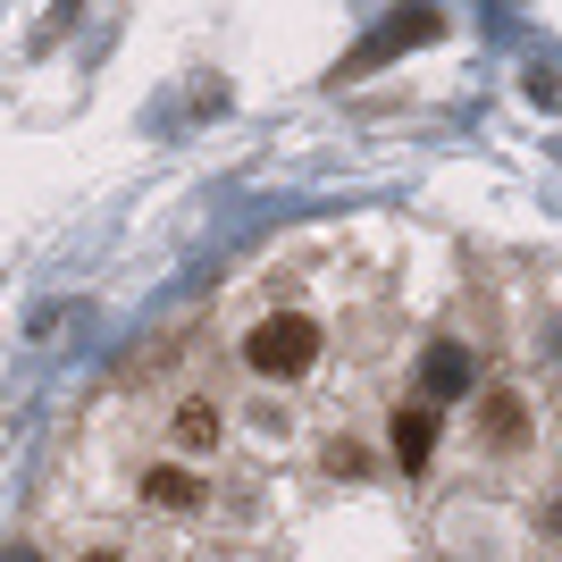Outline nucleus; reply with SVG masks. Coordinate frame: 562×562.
<instances>
[{
  "instance_id": "nucleus-1",
  "label": "nucleus",
  "mask_w": 562,
  "mask_h": 562,
  "mask_svg": "<svg viewBox=\"0 0 562 562\" xmlns=\"http://www.w3.org/2000/svg\"><path fill=\"white\" fill-rule=\"evenodd\" d=\"M319 352H328V336H319V319H303V311H269V319L244 336L252 378H303Z\"/></svg>"
},
{
  "instance_id": "nucleus-2",
  "label": "nucleus",
  "mask_w": 562,
  "mask_h": 562,
  "mask_svg": "<svg viewBox=\"0 0 562 562\" xmlns=\"http://www.w3.org/2000/svg\"><path fill=\"white\" fill-rule=\"evenodd\" d=\"M420 386H428V403H462L470 386H479V361H470L462 345H428L420 352Z\"/></svg>"
},
{
  "instance_id": "nucleus-3",
  "label": "nucleus",
  "mask_w": 562,
  "mask_h": 562,
  "mask_svg": "<svg viewBox=\"0 0 562 562\" xmlns=\"http://www.w3.org/2000/svg\"><path fill=\"white\" fill-rule=\"evenodd\" d=\"M446 25H437V9H403L386 34H370V43L352 50V68H378V59H395V50H412V43H437Z\"/></svg>"
},
{
  "instance_id": "nucleus-4",
  "label": "nucleus",
  "mask_w": 562,
  "mask_h": 562,
  "mask_svg": "<svg viewBox=\"0 0 562 562\" xmlns=\"http://www.w3.org/2000/svg\"><path fill=\"white\" fill-rule=\"evenodd\" d=\"M395 462L403 470H428V453H437V403H412V412H395Z\"/></svg>"
},
{
  "instance_id": "nucleus-5",
  "label": "nucleus",
  "mask_w": 562,
  "mask_h": 562,
  "mask_svg": "<svg viewBox=\"0 0 562 562\" xmlns=\"http://www.w3.org/2000/svg\"><path fill=\"white\" fill-rule=\"evenodd\" d=\"M143 504H160V513H202V479L177 462H160L151 479H143Z\"/></svg>"
},
{
  "instance_id": "nucleus-6",
  "label": "nucleus",
  "mask_w": 562,
  "mask_h": 562,
  "mask_svg": "<svg viewBox=\"0 0 562 562\" xmlns=\"http://www.w3.org/2000/svg\"><path fill=\"white\" fill-rule=\"evenodd\" d=\"M479 412H487V446H520V420H529V412H520V395H504V386H495Z\"/></svg>"
},
{
  "instance_id": "nucleus-7",
  "label": "nucleus",
  "mask_w": 562,
  "mask_h": 562,
  "mask_svg": "<svg viewBox=\"0 0 562 562\" xmlns=\"http://www.w3.org/2000/svg\"><path fill=\"white\" fill-rule=\"evenodd\" d=\"M177 437L211 453V446H218V403H211V395H202V403H186V412H177Z\"/></svg>"
},
{
  "instance_id": "nucleus-8",
  "label": "nucleus",
  "mask_w": 562,
  "mask_h": 562,
  "mask_svg": "<svg viewBox=\"0 0 562 562\" xmlns=\"http://www.w3.org/2000/svg\"><path fill=\"white\" fill-rule=\"evenodd\" d=\"M546 529H554V538H562V495H554V513H546Z\"/></svg>"
},
{
  "instance_id": "nucleus-9",
  "label": "nucleus",
  "mask_w": 562,
  "mask_h": 562,
  "mask_svg": "<svg viewBox=\"0 0 562 562\" xmlns=\"http://www.w3.org/2000/svg\"><path fill=\"white\" fill-rule=\"evenodd\" d=\"M85 562H117V554H85Z\"/></svg>"
}]
</instances>
